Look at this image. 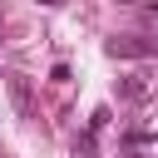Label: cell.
Here are the masks:
<instances>
[{"label":"cell","instance_id":"2","mask_svg":"<svg viewBox=\"0 0 158 158\" xmlns=\"http://www.w3.org/2000/svg\"><path fill=\"white\" fill-rule=\"evenodd\" d=\"M118 99H123V104H138V99H148V79H138V74H128V79L118 84Z\"/></svg>","mask_w":158,"mask_h":158},{"label":"cell","instance_id":"1","mask_svg":"<svg viewBox=\"0 0 158 158\" xmlns=\"http://www.w3.org/2000/svg\"><path fill=\"white\" fill-rule=\"evenodd\" d=\"M104 49L109 59H158V40H143V35H114Z\"/></svg>","mask_w":158,"mask_h":158},{"label":"cell","instance_id":"3","mask_svg":"<svg viewBox=\"0 0 158 158\" xmlns=\"http://www.w3.org/2000/svg\"><path fill=\"white\" fill-rule=\"evenodd\" d=\"M40 5H64V0H40Z\"/></svg>","mask_w":158,"mask_h":158}]
</instances>
